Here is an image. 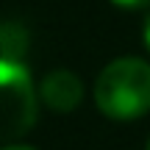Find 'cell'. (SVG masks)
I'll use <instances>...</instances> for the list:
<instances>
[{"mask_svg": "<svg viewBox=\"0 0 150 150\" xmlns=\"http://www.w3.org/2000/svg\"><path fill=\"white\" fill-rule=\"evenodd\" d=\"M39 86L22 61L0 59V145L22 139L39 117Z\"/></svg>", "mask_w": 150, "mask_h": 150, "instance_id": "cell-2", "label": "cell"}, {"mask_svg": "<svg viewBox=\"0 0 150 150\" xmlns=\"http://www.w3.org/2000/svg\"><path fill=\"white\" fill-rule=\"evenodd\" d=\"M31 47V33L22 22L17 20H3L0 22V59L22 61Z\"/></svg>", "mask_w": 150, "mask_h": 150, "instance_id": "cell-4", "label": "cell"}, {"mask_svg": "<svg viewBox=\"0 0 150 150\" xmlns=\"http://www.w3.org/2000/svg\"><path fill=\"white\" fill-rule=\"evenodd\" d=\"M145 150H150V139H147V145H145Z\"/></svg>", "mask_w": 150, "mask_h": 150, "instance_id": "cell-8", "label": "cell"}, {"mask_svg": "<svg viewBox=\"0 0 150 150\" xmlns=\"http://www.w3.org/2000/svg\"><path fill=\"white\" fill-rule=\"evenodd\" d=\"M95 106L108 120H139L150 114V64L139 56L108 61L95 81Z\"/></svg>", "mask_w": 150, "mask_h": 150, "instance_id": "cell-1", "label": "cell"}, {"mask_svg": "<svg viewBox=\"0 0 150 150\" xmlns=\"http://www.w3.org/2000/svg\"><path fill=\"white\" fill-rule=\"evenodd\" d=\"M39 100L53 114H72L83 100V81L70 70H53L39 83Z\"/></svg>", "mask_w": 150, "mask_h": 150, "instance_id": "cell-3", "label": "cell"}, {"mask_svg": "<svg viewBox=\"0 0 150 150\" xmlns=\"http://www.w3.org/2000/svg\"><path fill=\"white\" fill-rule=\"evenodd\" d=\"M142 42H145V47L150 50V14L145 17V22H142Z\"/></svg>", "mask_w": 150, "mask_h": 150, "instance_id": "cell-6", "label": "cell"}, {"mask_svg": "<svg viewBox=\"0 0 150 150\" xmlns=\"http://www.w3.org/2000/svg\"><path fill=\"white\" fill-rule=\"evenodd\" d=\"M0 150H39V147H31V145H6Z\"/></svg>", "mask_w": 150, "mask_h": 150, "instance_id": "cell-7", "label": "cell"}, {"mask_svg": "<svg viewBox=\"0 0 150 150\" xmlns=\"http://www.w3.org/2000/svg\"><path fill=\"white\" fill-rule=\"evenodd\" d=\"M114 6H120V8H128V11H136V8H147L150 0H111Z\"/></svg>", "mask_w": 150, "mask_h": 150, "instance_id": "cell-5", "label": "cell"}]
</instances>
